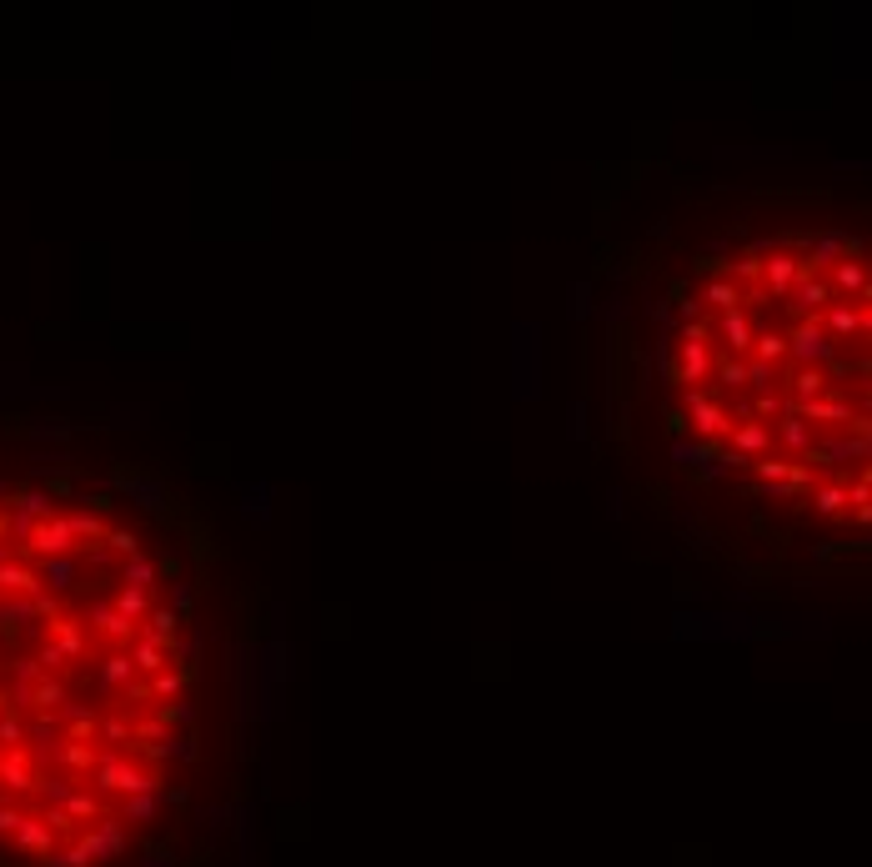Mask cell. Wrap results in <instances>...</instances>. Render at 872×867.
<instances>
[{
  "mask_svg": "<svg viewBox=\"0 0 872 867\" xmlns=\"http://www.w3.org/2000/svg\"><path fill=\"white\" fill-rule=\"evenodd\" d=\"M672 426L742 492L862 527L872 452V281L847 231L707 256L667 341Z\"/></svg>",
  "mask_w": 872,
  "mask_h": 867,
  "instance_id": "2",
  "label": "cell"
},
{
  "mask_svg": "<svg viewBox=\"0 0 872 867\" xmlns=\"http://www.w3.org/2000/svg\"><path fill=\"white\" fill-rule=\"evenodd\" d=\"M191 567L111 492L0 487V857L121 867L196 762Z\"/></svg>",
  "mask_w": 872,
  "mask_h": 867,
  "instance_id": "1",
  "label": "cell"
}]
</instances>
